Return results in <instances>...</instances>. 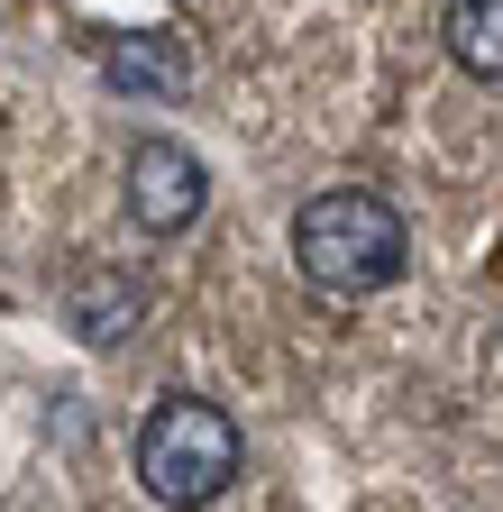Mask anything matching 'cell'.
<instances>
[{
    "instance_id": "cell-1",
    "label": "cell",
    "mask_w": 503,
    "mask_h": 512,
    "mask_svg": "<svg viewBox=\"0 0 503 512\" xmlns=\"http://www.w3.org/2000/svg\"><path fill=\"white\" fill-rule=\"evenodd\" d=\"M293 266L321 284V293H385L412 266V229L385 192L339 183V192H311L302 220H293Z\"/></svg>"
},
{
    "instance_id": "cell-2",
    "label": "cell",
    "mask_w": 503,
    "mask_h": 512,
    "mask_svg": "<svg viewBox=\"0 0 503 512\" xmlns=\"http://www.w3.org/2000/svg\"><path fill=\"white\" fill-rule=\"evenodd\" d=\"M238 421L202 394H165L138 430V485L165 503V512H202L238 485Z\"/></svg>"
},
{
    "instance_id": "cell-3",
    "label": "cell",
    "mask_w": 503,
    "mask_h": 512,
    "mask_svg": "<svg viewBox=\"0 0 503 512\" xmlns=\"http://www.w3.org/2000/svg\"><path fill=\"white\" fill-rule=\"evenodd\" d=\"M211 211V174L193 147H174V138H138L129 147V220L147 238H183Z\"/></svg>"
},
{
    "instance_id": "cell-4",
    "label": "cell",
    "mask_w": 503,
    "mask_h": 512,
    "mask_svg": "<svg viewBox=\"0 0 503 512\" xmlns=\"http://www.w3.org/2000/svg\"><path fill=\"white\" fill-rule=\"evenodd\" d=\"M101 83L129 92V101H183L193 92V46L165 37V28H129L101 46Z\"/></svg>"
},
{
    "instance_id": "cell-5",
    "label": "cell",
    "mask_w": 503,
    "mask_h": 512,
    "mask_svg": "<svg viewBox=\"0 0 503 512\" xmlns=\"http://www.w3.org/2000/svg\"><path fill=\"white\" fill-rule=\"evenodd\" d=\"M65 320H74V339L119 348V339L147 320V293L119 275V266H74V284H65Z\"/></svg>"
},
{
    "instance_id": "cell-6",
    "label": "cell",
    "mask_w": 503,
    "mask_h": 512,
    "mask_svg": "<svg viewBox=\"0 0 503 512\" xmlns=\"http://www.w3.org/2000/svg\"><path fill=\"white\" fill-rule=\"evenodd\" d=\"M439 46H449L476 83H503V0H449V10H439Z\"/></svg>"
}]
</instances>
